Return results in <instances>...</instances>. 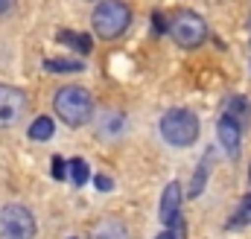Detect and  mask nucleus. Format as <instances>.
Returning a JSON list of instances; mask_svg holds the SVG:
<instances>
[{"mask_svg":"<svg viewBox=\"0 0 251 239\" xmlns=\"http://www.w3.org/2000/svg\"><path fill=\"white\" fill-rule=\"evenodd\" d=\"M53 108L56 114L62 117L64 125H85L91 114H94V102H91V94L79 85H67V88H59L56 99H53Z\"/></svg>","mask_w":251,"mask_h":239,"instance_id":"1","label":"nucleus"},{"mask_svg":"<svg viewBox=\"0 0 251 239\" xmlns=\"http://www.w3.org/2000/svg\"><path fill=\"white\" fill-rule=\"evenodd\" d=\"M35 219L24 204H3L0 207V239H32Z\"/></svg>","mask_w":251,"mask_h":239,"instance_id":"4","label":"nucleus"},{"mask_svg":"<svg viewBox=\"0 0 251 239\" xmlns=\"http://www.w3.org/2000/svg\"><path fill=\"white\" fill-rule=\"evenodd\" d=\"M155 239H176V234H173V231H164V234H158Z\"/></svg>","mask_w":251,"mask_h":239,"instance_id":"21","label":"nucleus"},{"mask_svg":"<svg viewBox=\"0 0 251 239\" xmlns=\"http://www.w3.org/2000/svg\"><path fill=\"white\" fill-rule=\"evenodd\" d=\"M44 70H50V73H82L85 64L82 61H64V59H44Z\"/></svg>","mask_w":251,"mask_h":239,"instance_id":"12","label":"nucleus"},{"mask_svg":"<svg viewBox=\"0 0 251 239\" xmlns=\"http://www.w3.org/2000/svg\"><path fill=\"white\" fill-rule=\"evenodd\" d=\"M12 6H15V0H0V18H3V15L12 9Z\"/></svg>","mask_w":251,"mask_h":239,"instance_id":"20","label":"nucleus"},{"mask_svg":"<svg viewBox=\"0 0 251 239\" xmlns=\"http://www.w3.org/2000/svg\"><path fill=\"white\" fill-rule=\"evenodd\" d=\"M24 114H26V94L12 85H0V128L15 125Z\"/></svg>","mask_w":251,"mask_h":239,"instance_id":"6","label":"nucleus"},{"mask_svg":"<svg viewBox=\"0 0 251 239\" xmlns=\"http://www.w3.org/2000/svg\"><path fill=\"white\" fill-rule=\"evenodd\" d=\"M228 114L237 120V122H240V120H249L251 105L246 102V99H243V96H234V99H231V108H228ZM240 125H243V122H240Z\"/></svg>","mask_w":251,"mask_h":239,"instance_id":"15","label":"nucleus"},{"mask_svg":"<svg viewBox=\"0 0 251 239\" xmlns=\"http://www.w3.org/2000/svg\"><path fill=\"white\" fill-rule=\"evenodd\" d=\"M67 169H70V178H73V184H76V187L88 184V178H91V169H88V164H85L82 158H73V161L67 164Z\"/></svg>","mask_w":251,"mask_h":239,"instance_id":"14","label":"nucleus"},{"mask_svg":"<svg viewBox=\"0 0 251 239\" xmlns=\"http://www.w3.org/2000/svg\"><path fill=\"white\" fill-rule=\"evenodd\" d=\"M94 29L100 38H120L128 24H131V9L126 6L123 0H102L97 9H94Z\"/></svg>","mask_w":251,"mask_h":239,"instance_id":"2","label":"nucleus"},{"mask_svg":"<svg viewBox=\"0 0 251 239\" xmlns=\"http://www.w3.org/2000/svg\"><path fill=\"white\" fill-rule=\"evenodd\" d=\"M91 239H128V234H126V228L120 225V222H100L97 225V231H94V237Z\"/></svg>","mask_w":251,"mask_h":239,"instance_id":"10","label":"nucleus"},{"mask_svg":"<svg viewBox=\"0 0 251 239\" xmlns=\"http://www.w3.org/2000/svg\"><path fill=\"white\" fill-rule=\"evenodd\" d=\"M207 172H210V152L201 158L199 169L193 172V181H190V195H193V198H196V195H201V190H204V181H207Z\"/></svg>","mask_w":251,"mask_h":239,"instance_id":"11","label":"nucleus"},{"mask_svg":"<svg viewBox=\"0 0 251 239\" xmlns=\"http://www.w3.org/2000/svg\"><path fill=\"white\" fill-rule=\"evenodd\" d=\"M178 213H181V187L173 181V184H167V190L161 195L158 216H161V222L167 228H173V225H178Z\"/></svg>","mask_w":251,"mask_h":239,"instance_id":"7","label":"nucleus"},{"mask_svg":"<svg viewBox=\"0 0 251 239\" xmlns=\"http://www.w3.org/2000/svg\"><path fill=\"white\" fill-rule=\"evenodd\" d=\"M243 222H251V195H246V198H243V204H240L237 216L228 222V228H237V225H243Z\"/></svg>","mask_w":251,"mask_h":239,"instance_id":"16","label":"nucleus"},{"mask_svg":"<svg viewBox=\"0 0 251 239\" xmlns=\"http://www.w3.org/2000/svg\"><path fill=\"white\" fill-rule=\"evenodd\" d=\"M216 134H219L222 149H225L231 158H237V155H240V140H243V125L231 117V114H225V117L219 120V125H216Z\"/></svg>","mask_w":251,"mask_h":239,"instance_id":"8","label":"nucleus"},{"mask_svg":"<svg viewBox=\"0 0 251 239\" xmlns=\"http://www.w3.org/2000/svg\"><path fill=\"white\" fill-rule=\"evenodd\" d=\"M161 137L170 146H193L199 137V120L187 108H173L161 117Z\"/></svg>","mask_w":251,"mask_h":239,"instance_id":"3","label":"nucleus"},{"mask_svg":"<svg viewBox=\"0 0 251 239\" xmlns=\"http://www.w3.org/2000/svg\"><path fill=\"white\" fill-rule=\"evenodd\" d=\"M53 128H56V125H53L50 117H38L29 125V137H32V140H50V137H53Z\"/></svg>","mask_w":251,"mask_h":239,"instance_id":"13","label":"nucleus"},{"mask_svg":"<svg viewBox=\"0 0 251 239\" xmlns=\"http://www.w3.org/2000/svg\"><path fill=\"white\" fill-rule=\"evenodd\" d=\"M111 187H114V184H111V181L105 178V175H97V190H102V192H108Z\"/></svg>","mask_w":251,"mask_h":239,"instance_id":"19","label":"nucleus"},{"mask_svg":"<svg viewBox=\"0 0 251 239\" xmlns=\"http://www.w3.org/2000/svg\"><path fill=\"white\" fill-rule=\"evenodd\" d=\"M152 21H155V29H161V32H167V29H170V24H167V18H164L161 12H155V15H152Z\"/></svg>","mask_w":251,"mask_h":239,"instance_id":"17","label":"nucleus"},{"mask_svg":"<svg viewBox=\"0 0 251 239\" xmlns=\"http://www.w3.org/2000/svg\"><path fill=\"white\" fill-rule=\"evenodd\" d=\"M53 178H64V158H53Z\"/></svg>","mask_w":251,"mask_h":239,"instance_id":"18","label":"nucleus"},{"mask_svg":"<svg viewBox=\"0 0 251 239\" xmlns=\"http://www.w3.org/2000/svg\"><path fill=\"white\" fill-rule=\"evenodd\" d=\"M170 35L176 38V44H181V47L190 50V47H199L207 38V26H204L201 15H196V12H178L173 18V24H170Z\"/></svg>","mask_w":251,"mask_h":239,"instance_id":"5","label":"nucleus"},{"mask_svg":"<svg viewBox=\"0 0 251 239\" xmlns=\"http://www.w3.org/2000/svg\"><path fill=\"white\" fill-rule=\"evenodd\" d=\"M59 41L67 44L70 50H76V53H82V56H88L91 53V35H85V32H73V29H62L59 32Z\"/></svg>","mask_w":251,"mask_h":239,"instance_id":"9","label":"nucleus"}]
</instances>
